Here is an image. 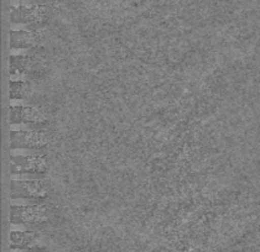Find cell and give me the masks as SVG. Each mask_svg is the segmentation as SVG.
I'll list each match as a JSON object with an SVG mask.
<instances>
[{"instance_id":"6da1fadb","label":"cell","mask_w":260,"mask_h":252,"mask_svg":"<svg viewBox=\"0 0 260 252\" xmlns=\"http://www.w3.org/2000/svg\"><path fill=\"white\" fill-rule=\"evenodd\" d=\"M47 169V160L42 151L15 150L11 155L13 174H32L44 177Z\"/></svg>"},{"instance_id":"7a4b0ae2","label":"cell","mask_w":260,"mask_h":252,"mask_svg":"<svg viewBox=\"0 0 260 252\" xmlns=\"http://www.w3.org/2000/svg\"><path fill=\"white\" fill-rule=\"evenodd\" d=\"M10 141L13 150H34L41 151L49 142V136L45 129L11 130Z\"/></svg>"},{"instance_id":"3957f363","label":"cell","mask_w":260,"mask_h":252,"mask_svg":"<svg viewBox=\"0 0 260 252\" xmlns=\"http://www.w3.org/2000/svg\"><path fill=\"white\" fill-rule=\"evenodd\" d=\"M49 218V209L44 203L29 204V205H11L10 219L16 225H39Z\"/></svg>"},{"instance_id":"277c9868","label":"cell","mask_w":260,"mask_h":252,"mask_svg":"<svg viewBox=\"0 0 260 252\" xmlns=\"http://www.w3.org/2000/svg\"><path fill=\"white\" fill-rule=\"evenodd\" d=\"M10 193L13 199L42 200L49 194V187L44 179H13Z\"/></svg>"},{"instance_id":"5b68a950","label":"cell","mask_w":260,"mask_h":252,"mask_svg":"<svg viewBox=\"0 0 260 252\" xmlns=\"http://www.w3.org/2000/svg\"><path fill=\"white\" fill-rule=\"evenodd\" d=\"M42 27L21 31H11L10 32V47L11 49H32L39 47L42 42Z\"/></svg>"},{"instance_id":"8992f818","label":"cell","mask_w":260,"mask_h":252,"mask_svg":"<svg viewBox=\"0 0 260 252\" xmlns=\"http://www.w3.org/2000/svg\"><path fill=\"white\" fill-rule=\"evenodd\" d=\"M10 121L11 125H20V124H32L45 121L44 114L34 106L25 105H11L10 106Z\"/></svg>"},{"instance_id":"52a82bcc","label":"cell","mask_w":260,"mask_h":252,"mask_svg":"<svg viewBox=\"0 0 260 252\" xmlns=\"http://www.w3.org/2000/svg\"><path fill=\"white\" fill-rule=\"evenodd\" d=\"M36 236L31 231H11L10 242L11 250L22 251L35 245Z\"/></svg>"},{"instance_id":"ba28073f","label":"cell","mask_w":260,"mask_h":252,"mask_svg":"<svg viewBox=\"0 0 260 252\" xmlns=\"http://www.w3.org/2000/svg\"><path fill=\"white\" fill-rule=\"evenodd\" d=\"M29 93V84L25 83L24 81L10 82V98L13 99H21Z\"/></svg>"}]
</instances>
